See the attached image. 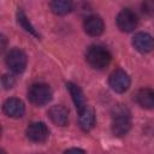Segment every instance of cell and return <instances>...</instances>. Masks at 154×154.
<instances>
[{"instance_id": "19", "label": "cell", "mask_w": 154, "mask_h": 154, "mask_svg": "<svg viewBox=\"0 0 154 154\" xmlns=\"http://www.w3.org/2000/svg\"><path fill=\"white\" fill-rule=\"evenodd\" d=\"M2 154H5V153H4V152H2Z\"/></svg>"}, {"instance_id": "6", "label": "cell", "mask_w": 154, "mask_h": 154, "mask_svg": "<svg viewBox=\"0 0 154 154\" xmlns=\"http://www.w3.org/2000/svg\"><path fill=\"white\" fill-rule=\"evenodd\" d=\"M108 83H109V87L114 91H117V93H124L130 87V77H129V75L124 70L117 69V70H114L111 73L109 79H108Z\"/></svg>"}, {"instance_id": "15", "label": "cell", "mask_w": 154, "mask_h": 154, "mask_svg": "<svg viewBox=\"0 0 154 154\" xmlns=\"http://www.w3.org/2000/svg\"><path fill=\"white\" fill-rule=\"evenodd\" d=\"M49 6H51V10L55 14H59V16L67 14L72 10V2L71 1H66V0H55V1H52L49 4Z\"/></svg>"}, {"instance_id": "5", "label": "cell", "mask_w": 154, "mask_h": 154, "mask_svg": "<svg viewBox=\"0 0 154 154\" xmlns=\"http://www.w3.org/2000/svg\"><path fill=\"white\" fill-rule=\"evenodd\" d=\"M117 25L118 28L124 32H131L134 31L138 25V18L134 11L130 8L122 10L117 16Z\"/></svg>"}, {"instance_id": "2", "label": "cell", "mask_w": 154, "mask_h": 154, "mask_svg": "<svg viewBox=\"0 0 154 154\" xmlns=\"http://www.w3.org/2000/svg\"><path fill=\"white\" fill-rule=\"evenodd\" d=\"M85 59L91 67H94L96 70H102L109 65L111 54L102 46H91L87 51Z\"/></svg>"}, {"instance_id": "13", "label": "cell", "mask_w": 154, "mask_h": 154, "mask_svg": "<svg viewBox=\"0 0 154 154\" xmlns=\"http://www.w3.org/2000/svg\"><path fill=\"white\" fill-rule=\"evenodd\" d=\"M66 87H67V89L70 91V95L72 97V101H73V103H75V106H76V108H77V111L79 113L87 106L85 99H84V95H83V91H82V89L77 84H75L72 82H69L66 84Z\"/></svg>"}, {"instance_id": "7", "label": "cell", "mask_w": 154, "mask_h": 154, "mask_svg": "<svg viewBox=\"0 0 154 154\" xmlns=\"http://www.w3.org/2000/svg\"><path fill=\"white\" fill-rule=\"evenodd\" d=\"M49 136V130L47 125L42 122H34L29 124L26 129V137L36 143H42L45 142Z\"/></svg>"}, {"instance_id": "10", "label": "cell", "mask_w": 154, "mask_h": 154, "mask_svg": "<svg viewBox=\"0 0 154 154\" xmlns=\"http://www.w3.org/2000/svg\"><path fill=\"white\" fill-rule=\"evenodd\" d=\"M84 31L90 36H99L103 32V20L99 16H89L83 23Z\"/></svg>"}, {"instance_id": "8", "label": "cell", "mask_w": 154, "mask_h": 154, "mask_svg": "<svg viewBox=\"0 0 154 154\" xmlns=\"http://www.w3.org/2000/svg\"><path fill=\"white\" fill-rule=\"evenodd\" d=\"M2 111L11 118H20L25 112V106L22 100L17 97H10L4 102Z\"/></svg>"}, {"instance_id": "1", "label": "cell", "mask_w": 154, "mask_h": 154, "mask_svg": "<svg viewBox=\"0 0 154 154\" xmlns=\"http://www.w3.org/2000/svg\"><path fill=\"white\" fill-rule=\"evenodd\" d=\"M131 128V113L124 105H117L112 109V132L116 136H124Z\"/></svg>"}, {"instance_id": "3", "label": "cell", "mask_w": 154, "mask_h": 154, "mask_svg": "<svg viewBox=\"0 0 154 154\" xmlns=\"http://www.w3.org/2000/svg\"><path fill=\"white\" fill-rule=\"evenodd\" d=\"M52 89L48 84L36 83L32 84L28 91V97L31 103L36 106H45L52 100Z\"/></svg>"}, {"instance_id": "16", "label": "cell", "mask_w": 154, "mask_h": 154, "mask_svg": "<svg viewBox=\"0 0 154 154\" xmlns=\"http://www.w3.org/2000/svg\"><path fill=\"white\" fill-rule=\"evenodd\" d=\"M17 20H18V23L22 25V28H23L25 31H28V32H30L31 35H34V36L38 37L37 31H36V30H35V28L31 25V23L29 22L28 17L25 16V13H24L22 10H18V12H17Z\"/></svg>"}, {"instance_id": "14", "label": "cell", "mask_w": 154, "mask_h": 154, "mask_svg": "<svg viewBox=\"0 0 154 154\" xmlns=\"http://www.w3.org/2000/svg\"><path fill=\"white\" fill-rule=\"evenodd\" d=\"M79 126L84 130V131H89L90 129L94 128L95 125V114L93 108H90L89 106H85L83 111H81L79 113Z\"/></svg>"}, {"instance_id": "9", "label": "cell", "mask_w": 154, "mask_h": 154, "mask_svg": "<svg viewBox=\"0 0 154 154\" xmlns=\"http://www.w3.org/2000/svg\"><path fill=\"white\" fill-rule=\"evenodd\" d=\"M132 46L141 53H148L154 48V37L148 32H137L132 37Z\"/></svg>"}, {"instance_id": "18", "label": "cell", "mask_w": 154, "mask_h": 154, "mask_svg": "<svg viewBox=\"0 0 154 154\" xmlns=\"http://www.w3.org/2000/svg\"><path fill=\"white\" fill-rule=\"evenodd\" d=\"M64 154H85V153L82 149H79V148H70Z\"/></svg>"}, {"instance_id": "17", "label": "cell", "mask_w": 154, "mask_h": 154, "mask_svg": "<svg viewBox=\"0 0 154 154\" xmlns=\"http://www.w3.org/2000/svg\"><path fill=\"white\" fill-rule=\"evenodd\" d=\"M13 84H14V78H13L11 75H5V76L2 77V85H4L6 89L12 88Z\"/></svg>"}, {"instance_id": "4", "label": "cell", "mask_w": 154, "mask_h": 154, "mask_svg": "<svg viewBox=\"0 0 154 154\" xmlns=\"http://www.w3.org/2000/svg\"><path fill=\"white\" fill-rule=\"evenodd\" d=\"M6 65L8 69L16 73H20L26 67V55L19 48H13L7 52L6 54Z\"/></svg>"}, {"instance_id": "12", "label": "cell", "mask_w": 154, "mask_h": 154, "mask_svg": "<svg viewBox=\"0 0 154 154\" xmlns=\"http://www.w3.org/2000/svg\"><path fill=\"white\" fill-rule=\"evenodd\" d=\"M135 101L143 108H154V90L149 88H142L135 94Z\"/></svg>"}, {"instance_id": "11", "label": "cell", "mask_w": 154, "mask_h": 154, "mask_svg": "<svg viewBox=\"0 0 154 154\" xmlns=\"http://www.w3.org/2000/svg\"><path fill=\"white\" fill-rule=\"evenodd\" d=\"M48 116L51 120L59 126H65L69 123V111L61 105L52 106L48 111Z\"/></svg>"}]
</instances>
